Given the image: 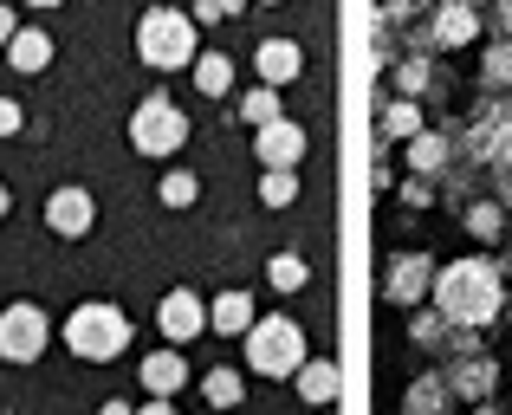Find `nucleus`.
Listing matches in <instances>:
<instances>
[{
	"label": "nucleus",
	"instance_id": "nucleus-12",
	"mask_svg": "<svg viewBox=\"0 0 512 415\" xmlns=\"http://www.w3.org/2000/svg\"><path fill=\"white\" fill-rule=\"evenodd\" d=\"M137 370H143V390H150V396H163V403H169V396L188 383V364H182L175 351H150Z\"/></svg>",
	"mask_w": 512,
	"mask_h": 415
},
{
	"label": "nucleus",
	"instance_id": "nucleus-9",
	"mask_svg": "<svg viewBox=\"0 0 512 415\" xmlns=\"http://www.w3.org/2000/svg\"><path fill=\"white\" fill-rule=\"evenodd\" d=\"M253 150H260V163H266V169H299V156H305V130H299V124H286V117H273V124L260 130V143H253Z\"/></svg>",
	"mask_w": 512,
	"mask_h": 415
},
{
	"label": "nucleus",
	"instance_id": "nucleus-27",
	"mask_svg": "<svg viewBox=\"0 0 512 415\" xmlns=\"http://www.w3.org/2000/svg\"><path fill=\"white\" fill-rule=\"evenodd\" d=\"M487 72H493V78H512V46L493 52V59H487Z\"/></svg>",
	"mask_w": 512,
	"mask_h": 415
},
{
	"label": "nucleus",
	"instance_id": "nucleus-5",
	"mask_svg": "<svg viewBox=\"0 0 512 415\" xmlns=\"http://www.w3.org/2000/svg\"><path fill=\"white\" fill-rule=\"evenodd\" d=\"M46 344H52V318L33 299H13L0 312V364H39Z\"/></svg>",
	"mask_w": 512,
	"mask_h": 415
},
{
	"label": "nucleus",
	"instance_id": "nucleus-30",
	"mask_svg": "<svg viewBox=\"0 0 512 415\" xmlns=\"http://www.w3.org/2000/svg\"><path fill=\"white\" fill-rule=\"evenodd\" d=\"M98 415H137V409H130V403H117V396H111V403H104Z\"/></svg>",
	"mask_w": 512,
	"mask_h": 415
},
{
	"label": "nucleus",
	"instance_id": "nucleus-14",
	"mask_svg": "<svg viewBox=\"0 0 512 415\" xmlns=\"http://www.w3.org/2000/svg\"><path fill=\"white\" fill-rule=\"evenodd\" d=\"M208 325L247 338V331H253V299H247V292H221V299H214V312H208Z\"/></svg>",
	"mask_w": 512,
	"mask_h": 415
},
{
	"label": "nucleus",
	"instance_id": "nucleus-33",
	"mask_svg": "<svg viewBox=\"0 0 512 415\" xmlns=\"http://www.w3.org/2000/svg\"><path fill=\"white\" fill-rule=\"evenodd\" d=\"M208 415H214V409H208Z\"/></svg>",
	"mask_w": 512,
	"mask_h": 415
},
{
	"label": "nucleus",
	"instance_id": "nucleus-13",
	"mask_svg": "<svg viewBox=\"0 0 512 415\" xmlns=\"http://www.w3.org/2000/svg\"><path fill=\"white\" fill-rule=\"evenodd\" d=\"M338 390L344 383H338V364H331V357H318V364L305 357L299 364V396L305 403H338Z\"/></svg>",
	"mask_w": 512,
	"mask_h": 415
},
{
	"label": "nucleus",
	"instance_id": "nucleus-31",
	"mask_svg": "<svg viewBox=\"0 0 512 415\" xmlns=\"http://www.w3.org/2000/svg\"><path fill=\"white\" fill-rule=\"evenodd\" d=\"M13 208V195H7V182H0V214H7Z\"/></svg>",
	"mask_w": 512,
	"mask_h": 415
},
{
	"label": "nucleus",
	"instance_id": "nucleus-26",
	"mask_svg": "<svg viewBox=\"0 0 512 415\" xmlns=\"http://www.w3.org/2000/svg\"><path fill=\"white\" fill-rule=\"evenodd\" d=\"M13 33H20V20H13V7L0 0V52H7V39H13Z\"/></svg>",
	"mask_w": 512,
	"mask_h": 415
},
{
	"label": "nucleus",
	"instance_id": "nucleus-24",
	"mask_svg": "<svg viewBox=\"0 0 512 415\" xmlns=\"http://www.w3.org/2000/svg\"><path fill=\"white\" fill-rule=\"evenodd\" d=\"M383 124H389V130H396V137H402V130H415V104H396V111H389V117H383Z\"/></svg>",
	"mask_w": 512,
	"mask_h": 415
},
{
	"label": "nucleus",
	"instance_id": "nucleus-17",
	"mask_svg": "<svg viewBox=\"0 0 512 415\" xmlns=\"http://www.w3.org/2000/svg\"><path fill=\"white\" fill-rule=\"evenodd\" d=\"M240 117H247L253 130H266L279 117V91L273 85H260V91H247V98H240Z\"/></svg>",
	"mask_w": 512,
	"mask_h": 415
},
{
	"label": "nucleus",
	"instance_id": "nucleus-20",
	"mask_svg": "<svg viewBox=\"0 0 512 415\" xmlns=\"http://www.w3.org/2000/svg\"><path fill=\"white\" fill-rule=\"evenodd\" d=\"M266 273H273V286H279V292H299L305 279H312V273H305V260H299V253H273V266H266Z\"/></svg>",
	"mask_w": 512,
	"mask_h": 415
},
{
	"label": "nucleus",
	"instance_id": "nucleus-29",
	"mask_svg": "<svg viewBox=\"0 0 512 415\" xmlns=\"http://www.w3.org/2000/svg\"><path fill=\"white\" fill-rule=\"evenodd\" d=\"M137 415H175V409H169V403H163V396H150V403H143V409H137Z\"/></svg>",
	"mask_w": 512,
	"mask_h": 415
},
{
	"label": "nucleus",
	"instance_id": "nucleus-23",
	"mask_svg": "<svg viewBox=\"0 0 512 415\" xmlns=\"http://www.w3.org/2000/svg\"><path fill=\"white\" fill-rule=\"evenodd\" d=\"M415 286H428V266H402V273H396V292H402V299H409Z\"/></svg>",
	"mask_w": 512,
	"mask_h": 415
},
{
	"label": "nucleus",
	"instance_id": "nucleus-21",
	"mask_svg": "<svg viewBox=\"0 0 512 415\" xmlns=\"http://www.w3.org/2000/svg\"><path fill=\"white\" fill-rule=\"evenodd\" d=\"M195 189H201V182L188 176V169H169V176H163V202L169 208H188V202H195Z\"/></svg>",
	"mask_w": 512,
	"mask_h": 415
},
{
	"label": "nucleus",
	"instance_id": "nucleus-4",
	"mask_svg": "<svg viewBox=\"0 0 512 415\" xmlns=\"http://www.w3.org/2000/svg\"><path fill=\"white\" fill-rule=\"evenodd\" d=\"M247 364L260 370V377H299V364H305V331L292 325V318H253V331H247Z\"/></svg>",
	"mask_w": 512,
	"mask_h": 415
},
{
	"label": "nucleus",
	"instance_id": "nucleus-6",
	"mask_svg": "<svg viewBox=\"0 0 512 415\" xmlns=\"http://www.w3.org/2000/svg\"><path fill=\"white\" fill-rule=\"evenodd\" d=\"M130 143H137L143 156H175L188 143V117L175 111L163 91H156V98H143L137 117H130Z\"/></svg>",
	"mask_w": 512,
	"mask_h": 415
},
{
	"label": "nucleus",
	"instance_id": "nucleus-25",
	"mask_svg": "<svg viewBox=\"0 0 512 415\" xmlns=\"http://www.w3.org/2000/svg\"><path fill=\"white\" fill-rule=\"evenodd\" d=\"M13 130H20V104L0 98V137H13Z\"/></svg>",
	"mask_w": 512,
	"mask_h": 415
},
{
	"label": "nucleus",
	"instance_id": "nucleus-32",
	"mask_svg": "<svg viewBox=\"0 0 512 415\" xmlns=\"http://www.w3.org/2000/svg\"><path fill=\"white\" fill-rule=\"evenodd\" d=\"M26 7H59V0H26Z\"/></svg>",
	"mask_w": 512,
	"mask_h": 415
},
{
	"label": "nucleus",
	"instance_id": "nucleus-2",
	"mask_svg": "<svg viewBox=\"0 0 512 415\" xmlns=\"http://www.w3.org/2000/svg\"><path fill=\"white\" fill-rule=\"evenodd\" d=\"M124 344H130V318L117 312V305H104V299H85L72 318H65V351L85 357V364H111Z\"/></svg>",
	"mask_w": 512,
	"mask_h": 415
},
{
	"label": "nucleus",
	"instance_id": "nucleus-28",
	"mask_svg": "<svg viewBox=\"0 0 512 415\" xmlns=\"http://www.w3.org/2000/svg\"><path fill=\"white\" fill-rule=\"evenodd\" d=\"M208 7H214V13H221V20H234V13H240V7H247V0H208Z\"/></svg>",
	"mask_w": 512,
	"mask_h": 415
},
{
	"label": "nucleus",
	"instance_id": "nucleus-7",
	"mask_svg": "<svg viewBox=\"0 0 512 415\" xmlns=\"http://www.w3.org/2000/svg\"><path fill=\"white\" fill-rule=\"evenodd\" d=\"M91 221H98V208H91L85 189H52L46 195V227H52V234L78 240V234H91Z\"/></svg>",
	"mask_w": 512,
	"mask_h": 415
},
{
	"label": "nucleus",
	"instance_id": "nucleus-18",
	"mask_svg": "<svg viewBox=\"0 0 512 415\" xmlns=\"http://www.w3.org/2000/svg\"><path fill=\"white\" fill-rule=\"evenodd\" d=\"M201 396H208V409H234L240 403V377L234 370H208V377H201Z\"/></svg>",
	"mask_w": 512,
	"mask_h": 415
},
{
	"label": "nucleus",
	"instance_id": "nucleus-19",
	"mask_svg": "<svg viewBox=\"0 0 512 415\" xmlns=\"http://www.w3.org/2000/svg\"><path fill=\"white\" fill-rule=\"evenodd\" d=\"M292 195H299V182H292V169H260V202H266V208H286Z\"/></svg>",
	"mask_w": 512,
	"mask_h": 415
},
{
	"label": "nucleus",
	"instance_id": "nucleus-16",
	"mask_svg": "<svg viewBox=\"0 0 512 415\" xmlns=\"http://www.w3.org/2000/svg\"><path fill=\"white\" fill-rule=\"evenodd\" d=\"M435 33H441V46H461V39H474V13H467L461 0H448L441 20H435Z\"/></svg>",
	"mask_w": 512,
	"mask_h": 415
},
{
	"label": "nucleus",
	"instance_id": "nucleus-8",
	"mask_svg": "<svg viewBox=\"0 0 512 415\" xmlns=\"http://www.w3.org/2000/svg\"><path fill=\"white\" fill-rule=\"evenodd\" d=\"M156 325H163V338L182 344V338H195V331H208V305H201L188 286H175L169 299L156 305Z\"/></svg>",
	"mask_w": 512,
	"mask_h": 415
},
{
	"label": "nucleus",
	"instance_id": "nucleus-11",
	"mask_svg": "<svg viewBox=\"0 0 512 415\" xmlns=\"http://www.w3.org/2000/svg\"><path fill=\"white\" fill-rule=\"evenodd\" d=\"M7 65H13V72H26V78L46 72V65H52V33H39V26H20V33L7 39Z\"/></svg>",
	"mask_w": 512,
	"mask_h": 415
},
{
	"label": "nucleus",
	"instance_id": "nucleus-22",
	"mask_svg": "<svg viewBox=\"0 0 512 415\" xmlns=\"http://www.w3.org/2000/svg\"><path fill=\"white\" fill-rule=\"evenodd\" d=\"M409 163H415V169H435V163H441V143H435V137H415Z\"/></svg>",
	"mask_w": 512,
	"mask_h": 415
},
{
	"label": "nucleus",
	"instance_id": "nucleus-1",
	"mask_svg": "<svg viewBox=\"0 0 512 415\" xmlns=\"http://www.w3.org/2000/svg\"><path fill=\"white\" fill-rule=\"evenodd\" d=\"M435 299H441V312L461 318V325H487V318L500 312V279H493L487 260H461V266L441 273Z\"/></svg>",
	"mask_w": 512,
	"mask_h": 415
},
{
	"label": "nucleus",
	"instance_id": "nucleus-3",
	"mask_svg": "<svg viewBox=\"0 0 512 415\" xmlns=\"http://www.w3.org/2000/svg\"><path fill=\"white\" fill-rule=\"evenodd\" d=\"M137 59L156 65V72H175V65H195V20L175 7H150L137 20Z\"/></svg>",
	"mask_w": 512,
	"mask_h": 415
},
{
	"label": "nucleus",
	"instance_id": "nucleus-15",
	"mask_svg": "<svg viewBox=\"0 0 512 415\" xmlns=\"http://www.w3.org/2000/svg\"><path fill=\"white\" fill-rule=\"evenodd\" d=\"M195 85L208 91V98H221V91L234 85V65H227L221 52H201V59H195Z\"/></svg>",
	"mask_w": 512,
	"mask_h": 415
},
{
	"label": "nucleus",
	"instance_id": "nucleus-10",
	"mask_svg": "<svg viewBox=\"0 0 512 415\" xmlns=\"http://www.w3.org/2000/svg\"><path fill=\"white\" fill-rule=\"evenodd\" d=\"M253 65H260V85H292V78L305 72V52L292 46V39H266V46H253Z\"/></svg>",
	"mask_w": 512,
	"mask_h": 415
}]
</instances>
